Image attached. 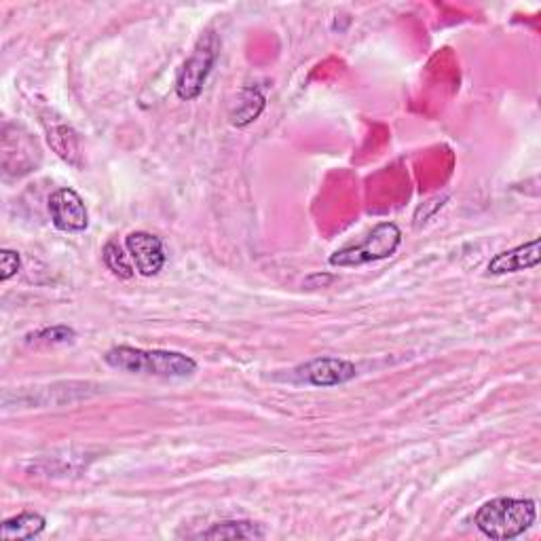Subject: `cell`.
Instances as JSON below:
<instances>
[{
    "label": "cell",
    "instance_id": "6da1fadb",
    "mask_svg": "<svg viewBox=\"0 0 541 541\" xmlns=\"http://www.w3.org/2000/svg\"><path fill=\"white\" fill-rule=\"evenodd\" d=\"M104 362L115 368L129 372V375H146L161 379H186L197 372V362L180 351L165 349H140L119 345L104 353Z\"/></svg>",
    "mask_w": 541,
    "mask_h": 541
},
{
    "label": "cell",
    "instance_id": "7a4b0ae2",
    "mask_svg": "<svg viewBox=\"0 0 541 541\" xmlns=\"http://www.w3.org/2000/svg\"><path fill=\"white\" fill-rule=\"evenodd\" d=\"M537 508L533 499L497 497L476 512L474 525L482 535L495 541H510L533 527Z\"/></svg>",
    "mask_w": 541,
    "mask_h": 541
},
{
    "label": "cell",
    "instance_id": "3957f363",
    "mask_svg": "<svg viewBox=\"0 0 541 541\" xmlns=\"http://www.w3.org/2000/svg\"><path fill=\"white\" fill-rule=\"evenodd\" d=\"M402 244V231L394 222H381L372 229L362 244L345 246L334 252L328 263L332 267H360L368 263H377V260H385L394 256L396 250Z\"/></svg>",
    "mask_w": 541,
    "mask_h": 541
},
{
    "label": "cell",
    "instance_id": "277c9868",
    "mask_svg": "<svg viewBox=\"0 0 541 541\" xmlns=\"http://www.w3.org/2000/svg\"><path fill=\"white\" fill-rule=\"evenodd\" d=\"M218 49L220 43L216 34H205L197 41L189 60L182 64L176 77V96L184 102H191L201 96L203 85L208 81L210 72L218 60Z\"/></svg>",
    "mask_w": 541,
    "mask_h": 541
},
{
    "label": "cell",
    "instance_id": "5b68a950",
    "mask_svg": "<svg viewBox=\"0 0 541 541\" xmlns=\"http://www.w3.org/2000/svg\"><path fill=\"white\" fill-rule=\"evenodd\" d=\"M53 227L64 233H83L89 227V212L83 197L72 189H58L49 197Z\"/></svg>",
    "mask_w": 541,
    "mask_h": 541
},
{
    "label": "cell",
    "instance_id": "8992f818",
    "mask_svg": "<svg viewBox=\"0 0 541 541\" xmlns=\"http://www.w3.org/2000/svg\"><path fill=\"white\" fill-rule=\"evenodd\" d=\"M296 381L313 387H337L356 379L358 368L341 358H315L294 370Z\"/></svg>",
    "mask_w": 541,
    "mask_h": 541
},
{
    "label": "cell",
    "instance_id": "52a82bcc",
    "mask_svg": "<svg viewBox=\"0 0 541 541\" xmlns=\"http://www.w3.org/2000/svg\"><path fill=\"white\" fill-rule=\"evenodd\" d=\"M125 250L129 256H132L136 271L142 277H155L165 267L163 241L153 233H146V231L129 233L125 237Z\"/></svg>",
    "mask_w": 541,
    "mask_h": 541
},
{
    "label": "cell",
    "instance_id": "ba28073f",
    "mask_svg": "<svg viewBox=\"0 0 541 541\" xmlns=\"http://www.w3.org/2000/svg\"><path fill=\"white\" fill-rule=\"evenodd\" d=\"M541 260L539 252V237H533L527 244H522L518 248L506 250L491 258V263L487 265V271L491 275H508V273H518V271H527L535 269Z\"/></svg>",
    "mask_w": 541,
    "mask_h": 541
},
{
    "label": "cell",
    "instance_id": "9c48e42d",
    "mask_svg": "<svg viewBox=\"0 0 541 541\" xmlns=\"http://www.w3.org/2000/svg\"><path fill=\"white\" fill-rule=\"evenodd\" d=\"M265 106H267V100L263 96V91H260L258 87H244L237 93V98L231 106L229 119L235 127H246L263 115Z\"/></svg>",
    "mask_w": 541,
    "mask_h": 541
},
{
    "label": "cell",
    "instance_id": "30bf717a",
    "mask_svg": "<svg viewBox=\"0 0 541 541\" xmlns=\"http://www.w3.org/2000/svg\"><path fill=\"white\" fill-rule=\"evenodd\" d=\"M195 539H265L267 531L260 522L252 520H225L216 522L210 529H205Z\"/></svg>",
    "mask_w": 541,
    "mask_h": 541
},
{
    "label": "cell",
    "instance_id": "8fae6325",
    "mask_svg": "<svg viewBox=\"0 0 541 541\" xmlns=\"http://www.w3.org/2000/svg\"><path fill=\"white\" fill-rule=\"evenodd\" d=\"M47 520L39 512H22L13 518H7L0 527V537L5 541H26L39 537L45 531Z\"/></svg>",
    "mask_w": 541,
    "mask_h": 541
},
{
    "label": "cell",
    "instance_id": "7c38bea8",
    "mask_svg": "<svg viewBox=\"0 0 541 541\" xmlns=\"http://www.w3.org/2000/svg\"><path fill=\"white\" fill-rule=\"evenodd\" d=\"M47 142L60 159H64L66 163L74 167L81 165V144H79V136L74 134L72 127L64 123H55L47 127Z\"/></svg>",
    "mask_w": 541,
    "mask_h": 541
},
{
    "label": "cell",
    "instance_id": "4fadbf2b",
    "mask_svg": "<svg viewBox=\"0 0 541 541\" xmlns=\"http://www.w3.org/2000/svg\"><path fill=\"white\" fill-rule=\"evenodd\" d=\"M102 258H104V265L108 267V271H113L117 277L132 279L136 275L132 263L127 260V254L123 252V248L117 244V241H108L102 250Z\"/></svg>",
    "mask_w": 541,
    "mask_h": 541
},
{
    "label": "cell",
    "instance_id": "5bb4252c",
    "mask_svg": "<svg viewBox=\"0 0 541 541\" xmlns=\"http://www.w3.org/2000/svg\"><path fill=\"white\" fill-rule=\"evenodd\" d=\"M77 339V332L70 326H51L34 332L28 337V343H43V345H66Z\"/></svg>",
    "mask_w": 541,
    "mask_h": 541
},
{
    "label": "cell",
    "instance_id": "9a60e30c",
    "mask_svg": "<svg viewBox=\"0 0 541 541\" xmlns=\"http://www.w3.org/2000/svg\"><path fill=\"white\" fill-rule=\"evenodd\" d=\"M22 269V256L15 250H0V279L3 282H9L11 277H15Z\"/></svg>",
    "mask_w": 541,
    "mask_h": 541
}]
</instances>
